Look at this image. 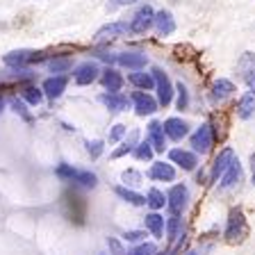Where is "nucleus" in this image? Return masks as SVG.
I'll return each instance as SVG.
<instances>
[{
	"mask_svg": "<svg viewBox=\"0 0 255 255\" xmlns=\"http://www.w3.org/2000/svg\"><path fill=\"white\" fill-rule=\"evenodd\" d=\"M117 62L121 64L123 69H132V71H141L146 64H148V57L143 53H121L117 55Z\"/></svg>",
	"mask_w": 255,
	"mask_h": 255,
	"instance_id": "obj_21",
	"label": "nucleus"
},
{
	"mask_svg": "<svg viewBox=\"0 0 255 255\" xmlns=\"http://www.w3.org/2000/svg\"><path fill=\"white\" fill-rule=\"evenodd\" d=\"M169 159H171V164H178L182 171H194L198 166V157L194 150L173 148V150H169Z\"/></svg>",
	"mask_w": 255,
	"mask_h": 255,
	"instance_id": "obj_8",
	"label": "nucleus"
},
{
	"mask_svg": "<svg viewBox=\"0 0 255 255\" xmlns=\"http://www.w3.org/2000/svg\"><path fill=\"white\" fill-rule=\"evenodd\" d=\"M57 178H62L64 182H73V185H82V187H96L98 185V178L96 173L91 171H85V169H75L71 164H59L55 169Z\"/></svg>",
	"mask_w": 255,
	"mask_h": 255,
	"instance_id": "obj_1",
	"label": "nucleus"
},
{
	"mask_svg": "<svg viewBox=\"0 0 255 255\" xmlns=\"http://www.w3.org/2000/svg\"><path fill=\"white\" fill-rule=\"evenodd\" d=\"M153 78H155V87H157V105H162V107L171 105L173 94H175V87L171 85L169 75H166L162 69H157V66H155V69H153Z\"/></svg>",
	"mask_w": 255,
	"mask_h": 255,
	"instance_id": "obj_2",
	"label": "nucleus"
},
{
	"mask_svg": "<svg viewBox=\"0 0 255 255\" xmlns=\"http://www.w3.org/2000/svg\"><path fill=\"white\" fill-rule=\"evenodd\" d=\"M253 185H255V166H253Z\"/></svg>",
	"mask_w": 255,
	"mask_h": 255,
	"instance_id": "obj_44",
	"label": "nucleus"
},
{
	"mask_svg": "<svg viewBox=\"0 0 255 255\" xmlns=\"http://www.w3.org/2000/svg\"><path fill=\"white\" fill-rule=\"evenodd\" d=\"M130 32V23L126 21H114V23H107L103 25L101 30L96 32V41L103 43V41H110V39H117V37H123Z\"/></svg>",
	"mask_w": 255,
	"mask_h": 255,
	"instance_id": "obj_9",
	"label": "nucleus"
},
{
	"mask_svg": "<svg viewBox=\"0 0 255 255\" xmlns=\"http://www.w3.org/2000/svg\"><path fill=\"white\" fill-rule=\"evenodd\" d=\"M117 196L121 198V201H126V203H130V205H146V196H141V194H137L134 189H130V187H123V185H119L117 189Z\"/></svg>",
	"mask_w": 255,
	"mask_h": 255,
	"instance_id": "obj_28",
	"label": "nucleus"
},
{
	"mask_svg": "<svg viewBox=\"0 0 255 255\" xmlns=\"http://www.w3.org/2000/svg\"><path fill=\"white\" fill-rule=\"evenodd\" d=\"M11 110L16 112V114H21L25 121H30V114H27V110H25V101H18V98H11Z\"/></svg>",
	"mask_w": 255,
	"mask_h": 255,
	"instance_id": "obj_37",
	"label": "nucleus"
},
{
	"mask_svg": "<svg viewBox=\"0 0 255 255\" xmlns=\"http://www.w3.org/2000/svg\"><path fill=\"white\" fill-rule=\"evenodd\" d=\"M132 155L137 159H141V162H150V159H153V155H155V150H153V146H150L148 141H141V143H137V146H134Z\"/></svg>",
	"mask_w": 255,
	"mask_h": 255,
	"instance_id": "obj_32",
	"label": "nucleus"
},
{
	"mask_svg": "<svg viewBox=\"0 0 255 255\" xmlns=\"http://www.w3.org/2000/svg\"><path fill=\"white\" fill-rule=\"evenodd\" d=\"M175 94H178V110H187L189 107V91H187V87L182 82L175 85Z\"/></svg>",
	"mask_w": 255,
	"mask_h": 255,
	"instance_id": "obj_33",
	"label": "nucleus"
},
{
	"mask_svg": "<svg viewBox=\"0 0 255 255\" xmlns=\"http://www.w3.org/2000/svg\"><path fill=\"white\" fill-rule=\"evenodd\" d=\"M43 59V53H32V50H11L2 57V62L11 69H21L25 64H32V62H41Z\"/></svg>",
	"mask_w": 255,
	"mask_h": 255,
	"instance_id": "obj_6",
	"label": "nucleus"
},
{
	"mask_svg": "<svg viewBox=\"0 0 255 255\" xmlns=\"http://www.w3.org/2000/svg\"><path fill=\"white\" fill-rule=\"evenodd\" d=\"M166 237H169V242H175V239L182 237V219L180 217H173V214H171V217L166 219Z\"/></svg>",
	"mask_w": 255,
	"mask_h": 255,
	"instance_id": "obj_30",
	"label": "nucleus"
},
{
	"mask_svg": "<svg viewBox=\"0 0 255 255\" xmlns=\"http://www.w3.org/2000/svg\"><path fill=\"white\" fill-rule=\"evenodd\" d=\"M185 255H196V253H194V251H187V253Z\"/></svg>",
	"mask_w": 255,
	"mask_h": 255,
	"instance_id": "obj_43",
	"label": "nucleus"
},
{
	"mask_svg": "<svg viewBox=\"0 0 255 255\" xmlns=\"http://www.w3.org/2000/svg\"><path fill=\"white\" fill-rule=\"evenodd\" d=\"M239 180H242V164H239V159L235 157V162L228 166V171H226V173L219 178V189H223V191H226V189H233V187L237 185Z\"/></svg>",
	"mask_w": 255,
	"mask_h": 255,
	"instance_id": "obj_19",
	"label": "nucleus"
},
{
	"mask_svg": "<svg viewBox=\"0 0 255 255\" xmlns=\"http://www.w3.org/2000/svg\"><path fill=\"white\" fill-rule=\"evenodd\" d=\"M128 82L132 87H137V89H141V91H148V89H153L155 87V78H153V73H146V71H132V73L128 75Z\"/></svg>",
	"mask_w": 255,
	"mask_h": 255,
	"instance_id": "obj_24",
	"label": "nucleus"
},
{
	"mask_svg": "<svg viewBox=\"0 0 255 255\" xmlns=\"http://www.w3.org/2000/svg\"><path fill=\"white\" fill-rule=\"evenodd\" d=\"M126 132H128V128L123 126V123H117V126H112V130H110V143L121 141V139L126 137Z\"/></svg>",
	"mask_w": 255,
	"mask_h": 255,
	"instance_id": "obj_36",
	"label": "nucleus"
},
{
	"mask_svg": "<svg viewBox=\"0 0 255 255\" xmlns=\"http://www.w3.org/2000/svg\"><path fill=\"white\" fill-rule=\"evenodd\" d=\"M143 226H146V230H148L155 239H162L164 237V228H166V219L159 212H150L143 219Z\"/></svg>",
	"mask_w": 255,
	"mask_h": 255,
	"instance_id": "obj_20",
	"label": "nucleus"
},
{
	"mask_svg": "<svg viewBox=\"0 0 255 255\" xmlns=\"http://www.w3.org/2000/svg\"><path fill=\"white\" fill-rule=\"evenodd\" d=\"M64 69H69V59H53L50 62V71H55V73H59Z\"/></svg>",
	"mask_w": 255,
	"mask_h": 255,
	"instance_id": "obj_41",
	"label": "nucleus"
},
{
	"mask_svg": "<svg viewBox=\"0 0 255 255\" xmlns=\"http://www.w3.org/2000/svg\"><path fill=\"white\" fill-rule=\"evenodd\" d=\"M103 148H105V143H103L101 139H94V141H87V153L91 155V159L101 157V155H103Z\"/></svg>",
	"mask_w": 255,
	"mask_h": 255,
	"instance_id": "obj_35",
	"label": "nucleus"
},
{
	"mask_svg": "<svg viewBox=\"0 0 255 255\" xmlns=\"http://www.w3.org/2000/svg\"><path fill=\"white\" fill-rule=\"evenodd\" d=\"M2 105H5V103H2V98H0V110H2Z\"/></svg>",
	"mask_w": 255,
	"mask_h": 255,
	"instance_id": "obj_45",
	"label": "nucleus"
},
{
	"mask_svg": "<svg viewBox=\"0 0 255 255\" xmlns=\"http://www.w3.org/2000/svg\"><path fill=\"white\" fill-rule=\"evenodd\" d=\"M148 178L157 182H173L175 169H173V164H166V162H153L148 169Z\"/></svg>",
	"mask_w": 255,
	"mask_h": 255,
	"instance_id": "obj_18",
	"label": "nucleus"
},
{
	"mask_svg": "<svg viewBox=\"0 0 255 255\" xmlns=\"http://www.w3.org/2000/svg\"><path fill=\"white\" fill-rule=\"evenodd\" d=\"M132 150H134L132 146H128V143H121V146H119V148L112 153V159H119V157H123V155H130Z\"/></svg>",
	"mask_w": 255,
	"mask_h": 255,
	"instance_id": "obj_39",
	"label": "nucleus"
},
{
	"mask_svg": "<svg viewBox=\"0 0 255 255\" xmlns=\"http://www.w3.org/2000/svg\"><path fill=\"white\" fill-rule=\"evenodd\" d=\"M235 162V150L233 148H223L221 153L214 157V164L212 169H210V178H212L214 182H219V178H221L226 171H228V166Z\"/></svg>",
	"mask_w": 255,
	"mask_h": 255,
	"instance_id": "obj_11",
	"label": "nucleus"
},
{
	"mask_svg": "<svg viewBox=\"0 0 255 255\" xmlns=\"http://www.w3.org/2000/svg\"><path fill=\"white\" fill-rule=\"evenodd\" d=\"M121 182H123V187H139L143 182V175L137 169H126L121 173Z\"/></svg>",
	"mask_w": 255,
	"mask_h": 255,
	"instance_id": "obj_31",
	"label": "nucleus"
},
{
	"mask_svg": "<svg viewBox=\"0 0 255 255\" xmlns=\"http://www.w3.org/2000/svg\"><path fill=\"white\" fill-rule=\"evenodd\" d=\"M107 246L114 251V255H128L126 251H123V246L119 244V239H114V237H107Z\"/></svg>",
	"mask_w": 255,
	"mask_h": 255,
	"instance_id": "obj_40",
	"label": "nucleus"
},
{
	"mask_svg": "<svg viewBox=\"0 0 255 255\" xmlns=\"http://www.w3.org/2000/svg\"><path fill=\"white\" fill-rule=\"evenodd\" d=\"M98 73H101L98 64L96 62H85V64H80V66H75L73 80H75V85L85 87V85H91L94 80H98Z\"/></svg>",
	"mask_w": 255,
	"mask_h": 255,
	"instance_id": "obj_10",
	"label": "nucleus"
},
{
	"mask_svg": "<svg viewBox=\"0 0 255 255\" xmlns=\"http://www.w3.org/2000/svg\"><path fill=\"white\" fill-rule=\"evenodd\" d=\"M187 201H189V191H187L185 185H173L169 191H166V207L173 217H180L185 212Z\"/></svg>",
	"mask_w": 255,
	"mask_h": 255,
	"instance_id": "obj_3",
	"label": "nucleus"
},
{
	"mask_svg": "<svg viewBox=\"0 0 255 255\" xmlns=\"http://www.w3.org/2000/svg\"><path fill=\"white\" fill-rule=\"evenodd\" d=\"M66 85H69V78H66V75H53V78L43 80L41 91L48 98H59V96L66 91Z\"/></svg>",
	"mask_w": 255,
	"mask_h": 255,
	"instance_id": "obj_17",
	"label": "nucleus"
},
{
	"mask_svg": "<svg viewBox=\"0 0 255 255\" xmlns=\"http://www.w3.org/2000/svg\"><path fill=\"white\" fill-rule=\"evenodd\" d=\"M155 21V9L150 5H143L137 9V14L132 16L130 21V34H146V32L153 27Z\"/></svg>",
	"mask_w": 255,
	"mask_h": 255,
	"instance_id": "obj_4",
	"label": "nucleus"
},
{
	"mask_svg": "<svg viewBox=\"0 0 255 255\" xmlns=\"http://www.w3.org/2000/svg\"><path fill=\"white\" fill-rule=\"evenodd\" d=\"M101 103L110 112H126L128 105H130V98L123 94H110V91H107V94L101 96Z\"/></svg>",
	"mask_w": 255,
	"mask_h": 255,
	"instance_id": "obj_23",
	"label": "nucleus"
},
{
	"mask_svg": "<svg viewBox=\"0 0 255 255\" xmlns=\"http://www.w3.org/2000/svg\"><path fill=\"white\" fill-rule=\"evenodd\" d=\"M146 205H148L153 212L164 210V207H166V194L162 189H157V187L148 189V194H146Z\"/></svg>",
	"mask_w": 255,
	"mask_h": 255,
	"instance_id": "obj_27",
	"label": "nucleus"
},
{
	"mask_svg": "<svg viewBox=\"0 0 255 255\" xmlns=\"http://www.w3.org/2000/svg\"><path fill=\"white\" fill-rule=\"evenodd\" d=\"M66 205L71 207L69 210V217H71V221H75V223H82L85 221V203H82V198H78V196H66Z\"/></svg>",
	"mask_w": 255,
	"mask_h": 255,
	"instance_id": "obj_26",
	"label": "nucleus"
},
{
	"mask_svg": "<svg viewBox=\"0 0 255 255\" xmlns=\"http://www.w3.org/2000/svg\"><path fill=\"white\" fill-rule=\"evenodd\" d=\"M191 148H194V153H210L212 150V141H214V134H212V128H210V123H203V126L196 128V132L191 134Z\"/></svg>",
	"mask_w": 255,
	"mask_h": 255,
	"instance_id": "obj_5",
	"label": "nucleus"
},
{
	"mask_svg": "<svg viewBox=\"0 0 255 255\" xmlns=\"http://www.w3.org/2000/svg\"><path fill=\"white\" fill-rule=\"evenodd\" d=\"M246 235V219L242 210H230L228 217V226H226V239L235 242V239H242Z\"/></svg>",
	"mask_w": 255,
	"mask_h": 255,
	"instance_id": "obj_7",
	"label": "nucleus"
},
{
	"mask_svg": "<svg viewBox=\"0 0 255 255\" xmlns=\"http://www.w3.org/2000/svg\"><path fill=\"white\" fill-rule=\"evenodd\" d=\"M21 98L27 103V105L37 107V105H41V103H43V91H41V89H37V87L27 85V87H23V91H21Z\"/></svg>",
	"mask_w": 255,
	"mask_h": 255,
	"instance_id": "obj_29",
	"label": "nucleus"
},
{
	"mask_svg": "<svg viewBox=\"0 0 255 255\" xmlns=\"http://www.w3.org/2000/svg\"><path fill=\"white\" fill-rule=\"evenodd\" d=\"M233 91H235V85L230 82V80L219 78V80H214L212 89H210V101H212L214 105H221L226 98H230V96H233Z\"/></svg>",
	"mask_w": 255,
	"mask_h": 255,
	"instance_id": "obj_15",
	"label": "nucleus"
},
{
	"mask_svg": "<svg viewBox=\"0 0 255 255\" xmlns=\"http://www.w3.org/2000/svg\"><path fill=\"white\" fill-rule=\"evenodd\" d=\"M143 237H146V233H143V230H128V233L123 235V239H126V242H132V244L141 242Z\"/></svg>",
	"mask_w": 255,
	"mask_h": 255,
	"instance_id": "obj_38",
	"label": "nucleus"
},
{
	"mask_svg": "<svg viewBox=\"0 0 255 255\" xmlns=\"http://www.w3.org/2000/svg\"><path fill=\"white\" fill-rule=\"evenodd\" d=\"M101 82H103V87H105L110 94H119L126 80H123V75L119 73L117 69H105L103 71V75H101Z\"/></svg>",
	"mask_w": 255,
	"mask_h": 255,
	"instance_id": "obj_22",
	"label": "nucleus"
},
{
	"mask_svg": "<svg viewBox=\"0 0 255 255\" xmlns=\"http://www.w3.org/2000/svg\"><path fill=\"white\" fill-rule=\"evenodd\" d=\"M162 128H164L166 137L173 139V141H182V139L189 134V126H187V121H182V119H178V117L166 119V121L162 123Z\"/></svg>",
	"mask_w": 255,
	"mask_h": 255,
	"instance_id": "obj_14",
	"label": "nucleus"
},
{
	"mask_svg": "<svg viewBox=\"0 0 255 255\" xmlns=\"http://www.w3.org/2000/svg\"><path fill=\"white\" fill-rule=\"evenodd\" d=\"M132 2H137V0H114L110 7H126V5H132Z\"/></svg>",
	"mask_w": 255,
	"mask_h": 255,
	"instance_id": "obj_42",
	"label": "nucleus"
},
{
	"mask_svg": "<svg viewBox=\"0 0 255 255\" xmlns=\"http://www.w3.org/2000/svg\"><path fill=\"white\" fill-rule=\"evenodd\" d=\"M130 255H157V246L153 242H141L139 246H134L130 251Z\"/></svg>",
	"mask_w": 255,
	"mask_h": 255,
	"instance_id": "obj_34",
	"label": "nucleus"
},
{
	"mask_svg": "<svg viewBox=\"0 0 255 255\" xmlns=\"http://www.w3.org/2000/svg\"><path fill=\"white\" fill-rule=\"evenodd\" d=\"M132 105H134V112H137L139 117H150V114H155L157 112V101H155L153 96L143 94V91H137V94H132Z\"/></svg>",
	"mask_w": 255,
	"mask_h": 255,
	"instance_id": "obj_13",
	"label": "nucleus"
},
{
	"mask_svg": "<svg viewBox=\"0 0 255 255\" xmlns=\"http://www.w3.org/2000/svg\"><path fill=\"white\" fill-rule=\"evenodd\" d=\"M255 114V91H246L237 103V117L239 119H251Z\"/></svg>",
	"mask_w": 255,
	"mask_h": 255,
	"instance_id": "obj_25",
	"label": "nucleus"
},
{
	"mask_svg": "<svg viewBox=\"0 0 255 255\" xmlns=\"http://www.w3.org/2000/svg\"><path fill=\"white\" fill-rule=\"evenodd\" d=\"M146 134H148V139H146V141L153 146L155 153H164V150H166V134H164L162 123H159V121H150L148 128H146Z\"/></svg>",
	"mask_w": 255,
	"mask_h": 255,
	"instance_id": "obj_12",
	"label": "nucleus"
},
{
	"mask_svg": "<svg viewBox=\"0 0 255 255\" xmlns=\"http://www.w3.org/2000/svg\"><path fill=\"white\" fill-rule=\"evenodd\" d=\"M153 27L157 32V37H169L173 34L175 30V21H173V14L169 9H162L155 14V21H153Z\"/></svg>",
	"mask_w": 255,
	"mask_h": 255,
	"instance_id": "obj_16",
	"label": "nucleus"
}]
</instances>
